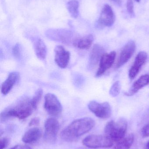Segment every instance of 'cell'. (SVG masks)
<instances>
[{"label": "cell", "instance_id": "d4e9b609", "mask_svg": "<svg viewBox=\"0 0 149 149\" xmlns=\"http://www.w3.org/2000/svg\"><path fill=\"white\" fill-rule=\"evenodd\" d=\"M13 54L15 56L18 57L20 56L21 53V48L18 44H17L13 49Z\"/></svg>", "mask_w": 149, "mask_h": 149}, {"label": "cell", "instance_id": "4fadbf2b", "mask_svg": "<svg viewBox=\"0 0 149 149\" xmlns=\"http://www.w3.org/2000/svg\"><path fill=\"white\" fill-rule=\"evenodd\" d=\"M20 79V74L17 72H13L9 74L8 78L2 84L1 92L4 95L8 94L15 84Z\"/></svg>", "mask_w": 149, "mask_h": 149}, {"label": "cell", "instance_id": "277c9868", "mask_svg": "<svg viewBox=\"0 0 149 149\" xmlns=\"http://www.w3.org/2000/svg\"><path fill=\"white\" fill-rule=\"evenodd\" d=\"M82 143L86 147L94 149L109 148L113 145V141L106 135H89L83 140Z\"/></svg>", "mask_w": 149, "mask_h": 149}, {"label": "cell", "instance_id": "6da1fadb", "mask_svg": "<svg viewBox=\"0 0 149 149\" xmlns=\"http://www.w3.org/2000/svg\"><path fill=\"white\" fill-rule=\"evenodd\" d=\"M94 125V120L89 117L75 120L62 131L61 138L66 141H74L90 131Z\"/></svg>", "mask_w": 149, "mask_h": 149}, {"label": "cell", "instance_id": "3957f363", "mask_svg": "<svg viewBox=\"0 0 149 149\" xmlns=\"http://www.w3.org/2000/svg\"><path fill=\"white\" fill-rule=\"evenodd\" d=\"M127 125V121L124 118H120L117 121H110L107 123L104 129L106 135L113 142H118L125 136Z\"/></svg>", "mask_w": 149, "mask_h": 149}, {"label": "cell", "instance_id": "4316f807", "mask_svg": "<svg viewBox=\"0 0 149 149\" xmlns=\"http://www.w3.org/2000/svg\"><path fill=\"white\" fill-rule=\"evenodd\" d=\"M39 122H40V120H39V118L36 117V118H33L32 120H31L29 123V126H36V125H38Z\"/></svg>", "mask_w": 149, "mask_h": 149}, {"label": "cell", "instance_id": "484cf974", "mask_svg": "<svg viewBox=\"0 0 149 149\" xmlns=\"http://www.w3.org/2000/svg\"><path fill=\"white\" fill-rule=\"evenodd\" d=\"M9 143V140L6 137H3L1 139L0 142V149H4Z\"/></svg>", "mask_w": 149, "mask_h": 149}, {"label": "cell", "instance_id": "83f0119b", "mask_svg": "<svg viewBox=\"0 0 149 149\" xmlns=\"http://www.w3.org/2000/svg\"><path fill=\"white\" fill-rule=\"evenodd\" d=\"M10 149H32L26 145H18Z\"/></svg>", "mask_w": 149, "mask_h": 149}, {"label": "cell", "instance_id": "7402d4cb", "mask_svg": "<svg viewBox=\"0 0 149 149\" xmlns=\"http://www.w3.org/2000/svg\"><path fill=\"white\" fill-rule=\"evenodd\" d=\"M120 83L119 81H116L113 84L109 90V94L112 97H116L120 94Z\"/></svg>", "mask_w": 149, "mask_h": 149}, {"label": "cell", "instance_id": "4dcf8cb0", "mask_svg": "<svg viewBox=\"0 0 149 149\" xmlns=\"http://www.w3.org/2000/svg\"><path fill=\"white\" fill-rule=\"evenodd\" d=\"M135 1H137V2H139L141 1V0H135Z\"/></svg>", "mask_w": 149, "mask_h": 149}, {"label": "cell", "instance_id": "ac0fdd59", "mask_svg": "<svg viewBox=\"0 0 149 149\" xmlns=\"http://www.w3.org/2000/svg\"><path fill=\"white\" fill-rule=\"evenodd\" d=\"M93 41V36L92 35H89L76 40L73 44L74 46L80 49L87 50L91 47Z\"/></svg>", "mask_w": 149, "mask_h": 149}, {"label": "cell", "instance_id": "9a60e30c", "mask_svg": "<svg viewBox=\"0 0 149 149\" xmlns=\"http://www.w3.org/2000/svg\"><path fill=\"white\" fill-rule=\"evenodd\" d=\"M149 84V74L142 75L139 78L131 87L128 92L125 93L127 96H130L134 95L140 89Z\"/></svg>", "mask_w": 149, "mask_h": 149}, {"label": "cell", "instance_id": "52a82bcc", "mask_svg": "<svg viewBox=\"0 0 149 149\" xmlns=\"http://www.w3.org/2000/svg\"><path fill=\"white\" fill-rule=\"evenodd\" d=\"M59 124L56 119L50 118L45 123L44 138L46 141L53 142L57 139L59 130Z\"/></svg>", "mask_w": 149, "mask_h": 149}, {"label": "cell", "instance_id": "8fae6325", "mask_svg": "<svg viewBox=\"0 0 149 149\" xmlns=\"http://www.w3.org/2000/svg\"><path fill=\"white\" fill-rule=\"evenodd\" d=\"M54 52L55 61L57 65L62 69L66 68L70 61V52L61 45L56 46Z\"/></svg>", "mask_w": 149, "mask_h": 149}, {"label": "cell", "instance_id": "44dd1931", "mask_svg": "<svg viewBox=\"0 0 149 149\" xmlns=\"http://www.w3.org/2000/svg\"><path fill=\"white\" fill-rule=\"evenodd\" d=\"M43 94V90L41 88H39V89H38L37 91L36 92L35 95L30 100L31 103L34 109H36L37 108L38 105L41 100Z\"/></svg>", "mask_w": 149, "mask_h": 149}, {"label": "cell", "instance_id": "d6986e66", "mask_svg": "<svg viewBox=\"0 0 149 149\" xmlns=\"http://www.w3.org/2000/svg\"><path fill=\"white\" fill-rule=\"evenodd\" d=\"M134 136L133 134H129L124 136L122 139L117 142L115 149H129L134 143Z\"/></svg>", "mask_w": 149, "mask_h": 149}, {"label": "cell", "instance_id": "603a6c76", "mask_svg": "<svg viewBox=\"0 0 149 149\" xmlns=\"http://www.w3.org/2000/svg\"><path fill=\"white\" fill-rule=\"evenodd\" d=\"M127 9L131 16H134V5L133 0H128L127 4Z\"/></svg>", "mask_w": 149, "mask_h": 149}, {"label": "cell", "instance_id": "ba28073f", "mask_svg": "<svg viewBox=\"0 0 149 149\" xmlns=\"http://www.w3.org/2000/svg\"><path fill=\"white\" fill-rule=\"evenodd\" d=\"M115 21V16L113 9L108 4H105L97 22V25L101 28L111 27Z\"/></svg>", "mask_w": 149, "mask_h": 149}, {"label": "cell", "instance_id": "5b68a950", "mask_svg": "<svg viewBox=\"0 0 149 149\" xmlns=\"http://www.w3.org/2000/svg\"><path fill=\"white\" fill-rule=\"evenodd\" d=\"M44 108L50 115L58 116L62 112V106L57 96L52 93H47L45 96Z\"/></svg>", "mask_w": 149, "mask_h": 149}, {"label": "cell", "instance_id": "cb8c5ba5", "mask_svg": "<svg viewBox=\"0 0 149 149\" xmlns=\"http://www.w3.org/2000/svg\"><path fill=\"white\" fill-rule=\"evenodd\" d=\"M141 135L143 137L149 136V123L142 129Z\"/></svg>", "mask_w": 149, "mask_h": 149}, {"label": "cell", "instance_id": "7a4b0ae2", "mask_svg": "<svg viewBox=\"0 0 149 149\" xmlns=\"http://www.w3.org/2000/svg\"><path fill=\"white\" fill-rule=\"evenodd\" d=\"M35 110L31 105L30 100L23 99L15 106L8 108L1 114V121H4L11 117H16L23 120L29 116Z\"/></svg>", "mask_w": 149, "mask_h": 149}, {"label": "cell", "instance_id": "f546056e", "mask_svg": "<svg viewBox=\"0 0 149 149\" xmlns=\"http://www.w3.org/2000/svg\"><path fill=\"white\" fill-rule=\"evenodd\" d=\"M146 149H149V141L148 142L146 145Z\"/></svg>", "mask_w": 149, "mask_h": 149}, {"label": "cell", "instance_id": "8992f818", "mask_svg": "<svg viewBox=\"0 0 149 149\" xmlns=\"http://www.w3.org/2000/svg\"><path fill=\"white\" fill-rule=\"evenodd\" d=\"M88 107L92 113L101 119H107L112 114L111 106L108 102L99 103L95 101H92L88 103Z\"/></svg>", "mask_w": 149, "mask_h": 149}, {"label": "cell", "instance_id": "e0dca14e", "mask_svg": "<svg viewBox=\"0 0 149 149\" xmlns=\"http://www.w3.org/2000/svg\"><path fill=\"white\" fill-rule=\"evenodd\" d=\"M34 48L37 57L40 60L45 59L47 55V49L43 41L41 39H38L34 44Z\"/></svg>", "mask_w": 149, "mask_h": 149}, {"label": "cell", "instance_id": "30bf717a", "mask_svg": "<svg viewBox=\"0 0 149 149\" xmlns=\"http://www.w3.org/2000/svg\"><path fill=\"white\" fill-rule=\"evenodd\" d=\"M115 57L116 52L115 51L103 54L100 61L99 69L95 74L96 77H100L112 67L115 60Z\"/></svg>", "mask_w": 149, "mask_h": 149}, {"label": "cell", "instance_id": "f1b7e54d", "mask_svg": "<svg viewBox=\"0 0 149 149\" xmlns=\"http://www.w3.org/2000/svg\"><path fill=\"white\" fill-rule=\"evenodd\" d=\"M111 1L115 2V3L118 4V5H120L121 4V0H111Z\"/></svg>", "mask_w": 149, "mask_h": 149}, {"label": "cell", "instance_id": "ffe728a7", "mask_svg": "<svg viewBox=\"0 0 149 149\" xmlns=\"http://www.w3.org/2000/svg\"><path fill=\"white\" fill-rule=\"evenodd\" d=\"M79 3L77 0H71L66 3V8L73 18H77L79 15Z\"/></svg>", "mask_w": 149, "mask_h": 149}, {"label": "cell", "instance_id": "9c48e42d", "mask_svg": "<svg viewBox=\"0 0 149 149\" xmlns=\"http://www.w3.org/2000/svg\"><path fill=\"white\" fill-rule=\"evenodd\" d=\"M136 49L134 41H129L123 47L116 64L115 68L119 69L126 63L134 55Z\"/></svg>", "mask_w": 149, "mask_h": 149}, {"label": "cell", "instance_id": "2e32d148", "mask_svg": "<svg viewBox=\"0 0 149 149\" xmlns=\"http://www.w3.org/2000/svg\"><path fill=\"white\" fill-rule=\"evenodd\" d=\"M42 135L41 130L38 128H33L27 131L22 138L24 143H31L37 141Z\"/></svg>", "mask_w": 149, "mask_h": 149}, {"label": "cell", "instance_id": "7c38bea8", "mask_svg": "<svg viewBox=\"0 0 149 149\" xmlns=\"http://www.w3.org/2000/svg\"><path fill=\"white\" fill-rule=\"evenodd\" d=\"M147 59L148 54L145 52H141L137 54L129 72V76L130 79H134L136 77L141 67L146 63Z\"/></svg>", "mask_w": 149, "mask_h": 149}, {"label": "cell", "instance_id": "5bb4252c", "mask_svg": "<svg viewBox=\"0 0 149 149\" xmlns=\"http://www.w3.org/2000/svg\"><path fill=\"white\" fill-rule=\"evenodd\" d=\"M105 53L104 48L98 44H95L93 47L89 56V65L91 69L94 68L100 62L101 57Z\"/></svg>", "mask_w": 149, "mask_h": 149}]
</instances>
